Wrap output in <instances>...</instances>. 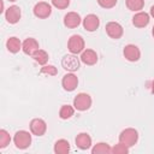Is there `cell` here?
Wrapping results in <instances>:
<instances>
[{
    "mask_svg": "<svg viewBox=\"0 0 154 154\" xmlns=\"http://www.w3.org/2000/svg\"><path fill=\"white\" fill-rule=\"evenodd\" d=\"M13 142L18 149H26L31 144V135L25 130H19L14 134Z\"/></svg>",
    "mask_w": 154,
    "mask_h": 154,
    "instance_id": "cell-2",
    "label": "cell"
},
{
    "mask_svg": "<svg viewBox=\"0 0 154 154\" xmlns=\"http://www.w3.org/2000/svg\"><path fill=\"white\" fill-rule=\"evenodd\" d=\"M152 34H153V37H154V25H153V28H152Z\"/></svg>",
    "mask_w": 154,
    "mask_h": 154,
    "instance_id": "cell-31",
    "label": "cell"
},
{
    "mask_svg": "<svg viewBox=\"0 0 154 154\" xmlns=\"http://www.w3.org/2000/svg\"><path fill=\"white\" fill-rule=\"evenodd\" d=\"M37 49H40V46H38V42L36 41V38L34 37H28L23 41V45H22V51L28 54V55H32Z\"/></svg>",
    "mask_w": 154,
    "mask_h": 154,
    "instance_id": "cell-14",
    "label": "cell"
},
{
    "mask_svg": "<svg viewBox=\"0 0 154 154\" xmlns=\"http://www.w3.org/2000/svg\"><path fill=\"white\" fill-rule=\"evenodd\" d=\"M91 153L93 154H108V153H112V148L105 142H99L91 148Z\"/></svg>",
    "mask_w": 154,
    "mask_h": 154,
    "instance_id": "cell-21",
    "label": "cell"
},
{
    "mask_svg": "<svg viewBox=\"0 0 154 154\" xmlns=\"http://www.w3.org/2000/svg\"><path fill=\"white\" fill-rule=\"evenodd\" d=\"M8 1H12L13 2V1H17V0H8Z\"/></svg>",
    "mask_w": 154,
    "mask_h": 154,
    "instance_id": "cell-32",
    "label": "cell"
},
{
    "mask_svg": "<svg viewBox=\"0 0 154 154\" xmlns=\"http://www.w3.org/2000/svg\"><path fill=\"white\" fill-rule=\"evenodd\" d=\"M149 14L147 12H143V11H138L137 13L134 14L132 17V24L136 26V28H144L149 24Z\"/></svg>",
    "mask_w": 154,
    "mask_h": 154,
    "instance_id": "cell-15",
    "label": "cell"
},
{
    "mask_svg": "<svg viewBox=\"0 0 154 154\" xmlns=\"http://www.w3.org/2000/svg\"><path fill=\"white\" fill-rule=\"evenodd\" d=\"M75 142H76V146L82 150H87V149H89L91 147V137L87 132L78 134L76 140H75Z\"/></svg>",
    "mask_w": 154,
    "mask_h": 154,
    "instance_id": "cell-17",
    "label": "cell"
},
{
    "mask_svg": "<svg viewBox=\"0 0 154 154\" xmlns=\"http://www.w3.org/2000/svg\"><path fill=\"white\" fill-rule=\"evenodd\" d=\"M31 57H32V59H34L37 64H40V65H46L47 61H48V59H49L48 53H47L46 51H43V49H37Z\"/></svg>",
    "mask_w": 154,
    "mask_h": 154,
    "instance_id": "cell-20",
    "label": "cell"
},
{
    "mask_svg": "<svg viewBox=\"0 0 154 154\" xmlns=\"http://www.w3.org/2000/svg\"><path fill=\"white\" fill-rule=\"evenodd\" d=\"M81 61L84 63L85 65H95L97 63V54L94 49H84L82 53H81Z\"/></svg>",
    "mask_w": 154,
    "mask_h": 154,
    "instance_id": "cell-16",
    "label": "cell"
},
{
    "mask_svg": "<svg viewBox=\"0 0 154 154\" xmlns=\"http://www.w3.org/2000/svg\"><path fill=\"white\" fill-rule=\"evenodd\" d=\"M123 54H124V58L129 61H137L140 58H141V51L137 46L135 45H126L123 49Z\"/></svg>",
    "mask_w": 154,
    "mask_h": 154,
    "instance_id": "cell-11",
    "label": "cell"
},
{
    "mask_svg": "<svg viewBox=\"0 0 154 154\" xmlns=\"http://www.w3.org/2000/svg\"><path fill=\"white\" fill-rule=\"evenodd\" d=\"M61 85L66 91H73L78 85V78L73 72L66 73L61 79Z\"/></svg>",
    "mask_w": 154,
    "mask_h": 154,
    "instance_id": "cell-9",
    "label": "cell"
},
{
    "mask_svg": "<svg viewBox=\"0 0 154 154\" xmlns=\"http://www.w3.org/2000/svg\"><path fill=\"white\" fill-rule=\"evenodd\" d=\"M82 22V18L81 16L77 13V12H67L64 17V25L66 28H70V29H73V28H77Z\"/></svg>",
    "mask_w": 154,
    "mask_h": 154,
    "instance_id": "cell-13",
    "label": "cell"
},
{
    "mask_svg": "<svg viewBox=\"0 0 154 154\" xmlns=\"http://www.w3.org/2000/svg\"><path fill=\"white\" fill-rule=\"evenodd\" d=\"M61 66L69 72H75L79 69V58H77V54H66L61 59Z\"/></svg>",
    "mask_w": 154,
    "mask_h": 154,
    "instance_id": "cell-5",
    "label": "cell"
},
{
    "mask_svg": "<svg viewBox=\"0 0 154 154\" xmlns=\"http://www.w3.org/2000/svg\"><path fill=\"white\" fill-rule=\"evenodd\" d=\"M10 142H11V136H10V134H8L6 130L1 129V130H0V148H1V149H2V148H6V147L10 144Z\"/></svg>",
    "mask_w": 154,
    "mask_h": 154,
    "instance_id": "cell-24",
    "label": "cell"
},
{
    "mask_svg": "<svg viewBox=\"0 0 154 154\" xmlns=\"http://www.w3.org/2000/svg\"><path fill=\"white\" fill-rule=\"evenodd\" d=\"M84 40L81 35H72L67 41V48L72 54H79L84 51Z\"/></svg>",
    "mask_w": 154,
    "mask_h": 154,
    "instance_id": "cell-4",
    "label": "cell"
},
{
    "mask_svg": "<svg viewBox=\"0 0 154 154\" xmlns=\"http://www.w3.org/2000/svg\"><path fill=\"white\" fill-rule=\"evenodd\" d=\"M125 4H126V7L130 11L138 12V11H141L143 8L144 0H125Z\"/></svg>",
    "mask_w": 154,
    "mask_h": 154,
    "instance_id": "cell-22",
    "label": "cell"
},
{
    "mask_svg": "<svg viewBox=\"0 0 154 154\" xmlns=\"http://www.w3.org/2000/svg\"><path fill=\"white\" fill-rule=\"evenodd\" d=\"M75 109L76 108L72 107V106H70V105H63L61 108H60V111H59V117L61 119H69V118H71L73 116Z\"/></svg>",
    "mask_w": 154,
    "mask_h": 154,
    "instance_id": "cell-23",
    "label": "cell"
},
{
    "mask_svg": "<svg viewBox=\"0 0 154 154\" xmlns=\"http://www.w3.org/2000/svg\"><path fill=\"white\" fill-rule=\"evenodd\" d=\"M150 16H152V17L154 18V5H153V6L150 7Z\"/></svg>",
    "mask_w": 154,
    "mask_h": 154,
    "instance_id": "cell-29",
    "label": "cell"
},
{
    "mask_svg": "<svg viewBox=\"0 0 154 154\" xmlns=\"http://www.w3.org/2000/svg\"><path fill=\"white\" fill-rule=\"evenodd\" d=\"M118 0H97V4L102 7V8H112L116 6Z\"/></svg>",
    "mask_w": 154,
    "mask_h": 154,
    "instance_id": "cell-28",
    "label": "cell"
},
{
    "mask_svg": "<svg viewBox=\"0 0 154 154\" xmlns=\"http://www.w3.org/2000/svg\"><path fill=\"white\" fill-rule=\"evenodd\" d=\"M91 106V97L89 94L87 93H79L75 96L73 99V107L77 109V111H87L89 109Z\"/></svg>",
    "mask_w": 154,
    "mask_h": 154,
    "instance_id": "cell-3",
    "label": "cell"
},
{
    "mask_svg": "<svg viewBox=\"0 0 154 154\" xmlns=\"http://www.w3.org/2000/svg\"><path fill=\"white\" fill-rule=\"evenodd\" d=\"M52 5L59 10H64L70 5V0H52Z\"/></svg>",
    "mask_w": 154,
    "mask_h": 154,
    "instance_id": "cell-27",
    "label": "cell"
},
{
    "mask_svg": "<svg viewBox=\"0 0 154 154\" xmlns=\"http://www.w3.org/2000/svg\"><path fill=\"white\" fill-rule=\"evenodd\" d=\"M20 16H22V11H20V7L17 5H12L5 11V18L10 24L18 23L20 19Z\"/></svg>",
    "mask_w": 154,
    "mask_h": 154,
    "instance_id": "cell-10",
    "label": "cell"
},
{
    "mask_svg": "<svg viewBox=\"0 0 154 154\" xmlns=\"http://www.w3.org/2000/svg\"><path fill=\"white\" fill-rule=\"evenodd\" d=\"M70 152V143L67 140L60 138L54 143V153L57 154H67Z\"/></svg>",
    "mask_w": 154,
    "mask_h": 154,
    "instance_id": "cell-19",
    "label": "cell"
},
{
    "mask_svg": "<svg viewBox=\"0 0 154 154\" xmlns=\"http://www.w3.org/2000/svg\"><path fill=\"white\" fill-rule=\"evenodd\" d=\"M138 141V132L134 128H126L119 134V142L126 147H132Z\"/></svg>",
    "mask_w": 154,
    "mask_h": 154,
    "instance_id": "cell-1",
    "label": "cell"
},
{
    "mask_svg": "<svg viewBox=\"0 0 154 154\" xmlns=\"http://www.w3.org/2000/svg\"><path fill=\"white\" fill-rule=\"evenodd\" d=\"M112 153L113 154H128L129 153V147H126L123 143H118L116 146L112 147Z\"/></svg>",
    "mask_w": 154,
    "mask_h": 154,
    "instance_id": "cell-25",
    "label": "cell"
},
{
    "mask_svg": "<svg viewBox=\"0 0 154 154\" xmlns=\"http://www.w3.org/2000/svg\"><path fill=\"white\" fill-rule=\"evenodd\" d=\"M150 89H152V93L154 94V79L152 81V85H150Z\"/></svg>",
    "mask_w": 154,
    "mask_h": 154,
    "instance_id": "cell-30",
    "label": "cell"
},
{
    "mask_svg": "<svg viewBox=\"0 0 154 154\" xmlns=\"http://www.w3.org/2000/svg\"><path fill=\"white\" fill-rule=\"evenodd\" d=\"M40 73H41V75H48V76H55V75L58 73V70H57V67L53 66V65H45V66L41 69Z\"/></svg>",
    "mask_w": 154,
    "mask_h": 154,
    "instance_id": "cell-26",
    "label": "cell"
},
{
    "mask_svg": "<svg viewBox=\"0 0 154 154\" xmlns=\"http://www.w3.org/2000/svg\"><path fill=\"white\" fill-rule=\"evenodd\" d=\"M30 131L35 136H43L47 131V124L41 118H35L30 122Z\"/></svg>",
    "mask_w": 154,
    "mask_h": 154,
    "instance_id": "cell-8",
    "label": "cell"
},
{
    "mask_svg": "<svg viewBox=\"0 0 154 154\" xmlns=\"http://www.w3.org/2000/svg\"><path fill=\"white\" fill-rule=\"evenodd\" d=\"M105 29H106L107 35L111 38H113V40L120 38L123 36V34H124V29H123V26L118 22H108L106 24Z\"/></svg>",
    "mask_w": 154,
    "mask_h": 154,
    "instance_id": "cell-7",
    "label": "cell"
},
{
    "mask_svg": "<svg viewBox=\"0 0 154 154\" xmlns=\"http://www.w3.org/2000/svg\"><path fill=\"white\" fill-rule=\"evenodd\" d=\"M82 23H83V28H84L87 31L93 32V31H95V30L99 28V25H100V19H99V17H97L96 14L90 13V14H87V16L83 18Z\"/></svg>",
    "mask_w": 154,
    "mask_h": 154,
    "instance_id": "cell-12",
    "label": "cell"
},
{
    "mask_svg": "<svg viewBox=\"0 0 154 154\" xmlns=\"http://www.w3.org/2000/svg\"><path fill=\"white\" fill-rule=\"evenodd\" d=\"M32 12H34V16L37 17V18H41V19H45V18H48L52 13V6L46 2V1H40L37 2L34 8H32Z\"/></svg>",
    "mask_w": 154,
    "mask_h": 154,
    "instance_id": "cell-6",
    "label": "cell"
},
{
    "mask_svg": "<svg viewBox=\"0 0 154 154\" xmlns=\"http://www.w3.org/2000/svg\"><path fill=\"white\" fill-rule=\"evenodd\" d=\"M22 42H20V40L18 38V37H16V36H12V37H10L7 41H6V48H7V51L8 52H11V53H18L20 49H22Z\"/></svg>",
    "mask_w": 154,
    "mask_h": 154,
    "instance_id": "cell-18",
    "label": "cell"
}]
</instances>
